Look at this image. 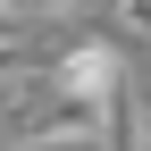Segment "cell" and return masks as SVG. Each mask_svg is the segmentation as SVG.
Wrapping results in <instances>:
<instances>
[{"mask_svg": "<svg viewBox=\"0 0 151 151\" xmlns=\"http://www.w3.org/2000/svg\"><path fill=\"white\" fill-rule=\"evenodd\" d=\"M50 92L76 109H109L126 92V59H118V42H101V34H84V42H67L59 59H50Z\"/></svg>", "mask_w": 151, "mask_h": 151, "instance_id": "1", "label": "cell"}, {"mask_svg": "<svg viewBox=\"0 0 151 151\" xmlns=\"http://www.w3.org/2000/svg\"><path fill=\"white\" fill-rule=\"evenodd\" d=\"M67 9H84V0H9V34H25V17L42 25V17H67Z\"/></svg>", "mask_w": 151, "mask_h": 151, "instance_id": "3", "label": "cell"}, {"mask_svg": "<svg viewBox=\"0 0 151 151\" xmlns=\"http://www.w3.org/2000/svg\"><path fill=\"white\" fill-rule=\"evenodd\" d=\"M118 25L126 34H151V0H118Z\"/></svg>", "mask_w": 151, "mask_h": 151, "instance_id": "4", "label": "cell"}, {"mask_svg": "<svg viewBox=\"0 0 151 151\" xmlns=\"http://www.w3.org/2000/svg\"><path fill=\"white\" fill-rule=\"evenodd\" d=\"M109 151H151V118H143V101H134V84L109 101Z\"/></svg>", "mask_w": 151, "mask_h": 151, "instance_id": "2", "label": "cell"}]
</instances>
